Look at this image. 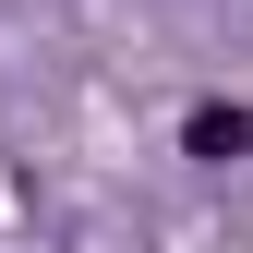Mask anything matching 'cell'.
Returning <instances> with one entry per match:
<instances>
[{
  "mask_svg": "<svg viewBox=\"0 0 253 253\" xmlns=\"http://www.w3.org/2000/svg\"><path fill=\"white\" fill-rule=\"evenodd\" d=\"M181 145H193V157H241V145H253V109H229V97H205L193 121H181Z\"/></svg>",
  "mask_w": 253,
  "mask_h": 253,
  "instance_id": "cell-1",
  "label": "cell"
}]
</instances>
